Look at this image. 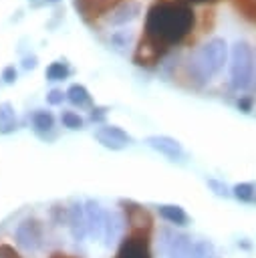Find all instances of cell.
I'll list each match as a JSON object with an SVG mask.
<instances>
[{
    "label": "cell",
    "mask_w": 256,
    "mask_h": 258,
    "mask_svg": "<svg viewBox=\"0 0 256 258\" xmlns=\"http://www.w3.org/2000/svg\"><path fill=\"white\" fill-rule=\"evenodd\" d=\"M69 77V67L67 62H60V60H54L46 67V79L48 81H62Z\"/></svg>",
    "instance_id": "ac0fdd59"
},
{
    "label": "cell",
    "mask_w": 256,
    "mask_h": 258,
    "mask_svg": "<svg viewBox=\"0 0 256 258\" xmlns=\"http://www.w3.org/2000/svg\"><path fill=\"white\" fill-rule=\"evenodd\" d=\"M194 28V10L185 2L159 0L147 10L145 38L141 40L135 60L137 64L153 62L163 48L179 44Z\"/></svg>",
    "instance_id": "6da1fadb"
},
{
    "label": "cell",
    "mask_w": 256,
    "mask_h": 258,
    "mask_svg": "<svg viewBox=\"0 0 256 258\" xmlns=\"http://www.w3.org/2000/svg\"><path fill=\"white\" fill-rule=\"evenodd\" d=\"M69 226H71V234L75 240H83L87 236V218H85V206L83 204H73V208L69 210Z\"/></svg>",
    "instance_id": "8fae6325"
},
{
    "label": "cell",
    "mask_w": 256,
    "mask_h": 258,
    "mask_svg": "<svg viewBox=\"0 0 256 258\" xmlns=\"http://www.w3.org/2000/svg\"><path fill=\"white\" fill-rule=\"evenodd\" d=\"M131 38H133V32L127 28V30H115L111 34V42L115 48H123V46H129L131 44Z\"/></svg>",
    "instance_id": "44dd1931"
},
{
    "label": "cell",
    "mask_w": 256,
    "mask_h": 258,
    "mask_svg": "<svg viewBox=\"0 0 256 258\" xmlns=\"http://www.w3.org/2000/svg\"><path fill=\"white\" fill-rule=\"evenodd\" d=\"M147 240H149V230H141V228L131 230V234L123 238L115 258H151Z\"/></svg>",
    "instance_id": "5b68a950"
},
{
    "label": "cell",
    "mask_w": 256,
    "mask_h": 258,
    "mask_svg": "<svg viewBox=\"0 0 256 258\" xmlns=\"http://www.w3.org/2000/svg\"><path fill=\"white\" fill-rule=\"evenodd\" d=\"M141 14V4L139 2H123L121 6H117L113 12H109L107 22L109 24H127L131 20H135Z\"/></svg>",
    "instance_id": "30bf717a"
},
{
    "label": "cell",
    "mask_w": 256,
    "mask_h": 258,
    "mask_svg": "<svg viewBox=\"0 0 256 258\" xmlns=\"http://www.w3.org/2000/svg\"><path fill=\"white\" fill-rule=\"evenodd\" d=\"M32 127H34V131L36 133H48L52 127H54V117H52V113L50 111H42V109H38V111H34L32 113Z\"/></svg>",
    "instance_id": "9a60e30c"
},
{
    "label": "cell",
    "mask_w": 256,
    "mask_h": 258,
    "mask_svg": "<svg viewBox=\"0 0 256 258\" xmlns=\"http://www.w3.org/2000/svg\"><path fill=\"white\" fill-rule=\"evenodd\" d=\"M95 137L103 147L113 149V151H119V149L127 147L129 143H133V137L127 131H123L121 127H117V125H105V127L97 129Z\"/></svg>",
    "instance_id": "8992f818"
},
{
    "label": "cell",
    "mask_w": 256,
    "mask_h": 258,
    "mask_svg": "<svg viewBox=\"0 0 256 258\" xmlns=\"http://www.w3.org/2000/svg\"><path fill=\"white\" fill-rule=\"evenodd\" d=\"M123 226H125V222H123V218H121L119 212H107V216H105V230H103V242H105V246L111 248L121 238Z\"/></svg>",
    "instance_id": "9c48e42d"
},
{
    "label": "cell",
    "mask_w": 256,
    "mask_h": 258,
    "mask_svg": "<svg viewBox=\"0 0 256 258\" xmlns=\"http://www.w3.org/2000/svg\"><path fill=\"white\" fill-rule=\"evenodd\" d=\"M2 79H4V83H14L16 81V69H14V64H8L2 71Z\"/></svg>",
    "instance_id": "484cf974"
},
{
    "label": "cell",
    "mask_w": 256,
    "mask_h": 258,
    "mask_svg": "<svg viewBox=\"0 0 256 258\" xmlns=\"http://www.w3.org/2000/svg\"><path fill=\"white\" fill-rule=\"evenodd\" d=\"M191 246H194L191 236H187V234H177V238L173 240V244L169 246V250L165 252L163 258H187Z\"/></svg>",
    "instance_id": "4fadbf2b"
},
{
    "label": "cell",
    "mask_w": 256,
    "mask_h": 258,
    "mask_svg": "<svg viewBox=\"0 0 256 258\" xmlns=\"http://www.w3.org/2000/svg\"><path fill=\"white\" fill-rule=\"evenodd\" d=\"M254 71V50L246 40H238L230 52V85L236 91H246L252 87Z\"/></svg>",
    "instance_id": "3957f363"
},
{
    "label": "cell",
    "mask_w": 256,
    "mask_h": 258,
    "mask_svg": "<svg viewBox=\"0 0 256 258\" xmlns=\"http://www.w3.org/2000/svg\"><path fill=\"white\" fill-rule=\"evenodd\" d=\"M238 107H242L244 111H250V99H242V101H238Z\"/></svg>",
    "instance_id": "f1b7e54d"
},
{
    "label": "cell",
    "mask_w": 256,
    "mask_h": 258,
    "mask_svg": "<svg viewBox=\"0 0 256 258\" xmlns=\"http://www.w3.org/2000/svg\"><path fill=\"white\" fill-rule=\"evenodd\" d=\"M48 258H75V256H69V254H62V252H54V254H50Z\"/></svg>",
    "instance_id": "4dcf8cb0"
},
{
    "label": "cell",
    "mask_w": 256,
    "mask_h": 258,
    "mask_svg": "<svg viewBox=\"0 0 256 258\" xmlns=\"http://www.w3.org/2000/svg\"><path fill=\"white\" fill-rule=\"evenodd\" d=\"M60 123L69 129H81L85 125V119L75 111H62L60 113Z\"/></svg>",
    "instance_id": "ffe728a7"
},
{
    "label": "cell",
    "mask_w": 256,
    "mask_h": 258,
    "mask_svg": "<svg viewBox=\"0 0 256 258\" xmlns=\"http://www.w3.org/2000/svg\"><path fill=\"white\" fill-rule=\"evenodd\" d=\"M145 145L155 149L157 153L169 157L171 161H181L183 159V147L177 139L169 137V135H149L145 137Z\"/></svg>",
    "instance_id": "52a82bcc"
},
{
    "label": "cell",
    "mask_w": 256,
    "mask_h": 258,
    "mask_svg": "<svg viewBox=\"0 0 256 258\" xmlns=\"http://www.w3.org/2000/svg\"><path fill=\"white\" fill-rule=\"evenodd\" d=\"M226 62H228V42L220 36H214L191 54L189 71L200 83H206L214 79L226 67Z\"/></svg>",
    "instance_id": "7a4b0ae2"
},
{
    "label": "cell",
    "mask_w": 256,
    "mask_h": 258,
    "mask_svg": "<svg viewBox=\"0 0 256 258\" xmlns=\"http://www.w3.org/2000/svg\"><path fill=\"white\" fill-rule=\"evenodd\" d=\"M67 99V93H62V89H50L46 93V103L48 105H60Z\"/></svg>",
    "instance_id": "cb8c5ba5"
},
{
    "label": "cell",
    "mask_w": 256,
    "mask_h": 258,
    "mask_svg": "<svg viewBox=\"0 0 256 258\" xmlns=\"http://www.w3.org/2000/svg\"><path fill=\"white\" fill-rule=\"evenodd\" d=\"M157 214L169 222V224H175V226H187L189 224V216L185 214V210L181 206H173V204H163L157 208Z\"/></svg>",
    "instance_id": "7c38bea8"
},
{
    "label": "cell",
    "mask_w": 256,
    "mask_h": 258,
    "mask_svg": "<svg viewBox=\"0 0 256 258\" xmlns=\"http://www.w3.org/2000/svg\"><path fill=\"white\" fill-rule=\"evenodd\" d=\"M212 254V244L210 242H196L187 254V258H210Z\"/></svg>",
    "instance_id": "7402d4cb"
},
{
    "label": "cell",
    "mask_w": 256,
    "mask_h": 258,
    "mask_svg": "<svg viewBox=\"0 0 256 258\" xmlns=\"http://www.w3.org/2000/svg\"><path fill=\"white\" fill-rule=\"evenodd\" d=\"M105 216L107 210L101 208L99 202L89 200L85 204V218H87V236L93 240H103V230H105Z\"/></svg>",
    "instance_id": "ba28073f"
},
{
    "label": "cell",
    "mask_w": 256,
    "mask_h": 258,
    "mask_svg": "<svg viewBox=\"0 0 256 258\" xmlns=\"http://www.w3.org/2000/svg\"><path fill=\"white\" fill-rule=\"evenodd\" d=\"M14 240L22 250L36 252L42 244V226H40V222L34 220V218H28V220L20 222L14 230Z\"/></svg>",
    "instance_id": "277c9868"
},
{
    "label": "cell",
    "mask_w": 256,
    "mask_h": 258,
    "mask_svg": "<svg viewBox=\"0 0 256 258\" xmlns=\"http://www.w3.org/2000/svg\"><path fill=\"white\" fill-rule=\"evenodd\" d=\"M67 99H69L75 107H89V105H91V95H89V91H87L83 85H79V83H75V85H71V87L67 89Z\"/></svg>",
    "instance_id": "5bb4252c"
},
{
    "label": "cell",
    "mask_w": 256,
    "mask_h": 258,
    "mask_svg": "<svg viewBox=\"0 0 256 258\" xmlns=\"http://www.w3.org/2000/svg\"><path fill=\"white\" fill-rule=\"evenodd\" d=\"M105 115H107V109L105 107H93V111H91V119L93 121H103Z\"/></svg>",
    "instance_id": "4316f807"
},
{
    "label": "cell",
    "mask_w": 256,
    "mask_h": 258,
    "mask_svg": "<svg viewBox=\"0 0 256 258\" xmlns=\"http://www.w3.org/2000/svg\"><path fill=\"white\" fill-rule=\"evenodd\" d=\"M177 238V232L173 228H163L159 232V244H157V250L161 256H165V252L169 250V246L173 244V240Z\"/></svg>",
    "instance_id": "d6986e66"
},
{
    "label": "cell",
    "mask_w": 256,
    "mask_h": 258,
    "mask_svg": "<svg viewBox=\"0 0 256 258\" xmlns=\"http://www.w3.org/2000/svg\"><path fill=\"white\" fill-rule=\"evenodd\" d=\"M16 115H14V107L12 103H2L0 105V133H10L16 129Z\"/></svg>",
    "instance_id": "2e32d148"
},
{
    "label": "cell",
    "mask_w": 256,
    "mask_h": 258,
    "mask_svg": "<svg viewBox=\"0 0 256 258\" xmlns=\"http://www.w3.org/2000/svg\"><path fill=\"white\" fill-rule=\"evenodd\" d=\"M208 187H210L216 196H220V198H228V196H232V189H230L224 181H220V179H208Z\"/></svg>",
    "instance_id": "603a6c76"
},
{
    "label": "cell",
    "mask_w": 256,
    "mask_h": 258,
    "mask_svg": "<svg viewBox=\"0 0 256 258\" xmlns=\"http://www.w3.org/2000/svg\"><path fill=\"white\" fill-rule=\"evenodd\" d=\"M252 89H256V48H254V71H252Z\"/></svg>",
    "instance_id": "f546056e"
},
{
    "label": "cell",
    "mask_w": 256,
    "mask_h": 258,
    "mask_svg": "<svg viewBox=\"0 0 256 258\" xmlns=\"http://www.w3.org/2000/svg\"><path fill=\"white\" fill-rule=\"evenodd\" d=\"M0 258H22V256H18V252L12 246L0 244Z\"/></svg>",
    "instance_id": "d4e9b609"
},
{
    "label": "cell",
    "mask_w": 256,
    "mask_h": 258,
    "mask_svg": "<svg viewBox=\"0 0 256 258\" xmlns=\"http://www.w3.org/2000/svg\"><path fill=\"white\" fill-rule=\"evenodd\" d=\"M22 67L24 69H34L36 67V56H26L24 62H22Z\"/></svg>",
    "instance_id": "83f0119b"
},
{
    "label": "cell",
    "mask_w": 256,
    "mask_h": 258,
    "mask_svg": "<svg viewBox=\"0 0 256 258\" xmlns=\"http://www.w3.org/2000/svg\"><path fill=\"white\" fill-rule=\"evenodd\" d=\"M46 2H50V4H56V2H60V0H46Z\"/></svg>",
    "instance_id": "1f68e13d"
},
{
    "label": "cell",
    "mask_w": 256,
    "mask_h": 258,
    "mask_svg": "<svg viewBox=\"0 0 256 258\" xmlns=\"http://www.w3.org/2000/svg\"><path fill=\"white\" fill-rule=\"evenodd\" d=\"M232 196L236 200H240V202H252L254 196H256V187L250 181H242V183H236L232 187Z\"/></svg>",
    "instance_id": "e0dca14e"
}]
</instances>
